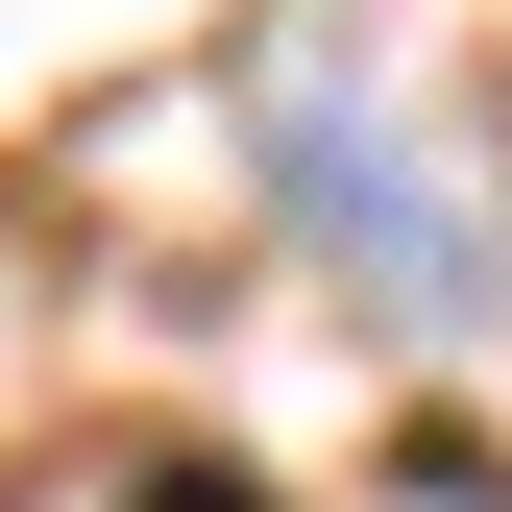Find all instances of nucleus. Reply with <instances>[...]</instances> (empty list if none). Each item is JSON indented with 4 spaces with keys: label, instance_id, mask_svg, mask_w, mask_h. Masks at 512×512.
Instances as JSON below:
<instances>
[{
    "label": "nucleus",
    "instance_id": "obj_1",
    "mask_svg": "<svg viewBox=\"0 0 512 512\" xmlns=\"http://www.w3.org/2000/svg\"><path fill=\"white\" fill-rule=\"evenodd\" d=\"M122 512H269V488H220V464H147V488H122Z\"/></svg>",
    "mask_w": 512,
    "mask_h": 512
}]
</instances>
